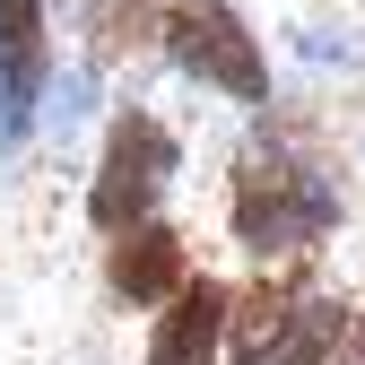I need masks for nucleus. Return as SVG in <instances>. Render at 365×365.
Here are the masks:
<instances>
[{
  "mask_svg": "<svg viewBox=\"0 0 365 365\" xmlns=\"http://www.w3.org/2000/svg\"><path fill=\"white\" fill-rule=\"evenodd\" d=\"M157 43L192 87H209V96L244 105V113H269V53L235 0H165Z\"/></svg>",
  "mask_w": 365,
  "mask_h": 365,
  "instance_id": "3",
  "label": "nucleus"
},
{
  "mask_svg": "<svg viewBox=\"0 0 365 365\" xmlns=\"http://www.w3.org/2000/svg\"><path fill=\"white\" fill-rule=\"evenodd\" d=\"M174 174H182V140H174V122L148 113V105H122L105 122V148H96V174H87V226L113 244L130 235V226H148L157 200L174 192Z\"/></svg>",
  "mask_w": 365,
  "mask_h": 365,
  "instance_id": "2",
  "label": "nucleus"
},
{
  "mask_svg": "<svg viewBox=\"0 0 365 365\" xmlns=\"http://www.w3.org/2000/svg\"><path fill=\"white\" fill-rule=\"evenodd\" d=\"M0 78L26 113L53 96V0H0Z\"/></svg>",
  "mask_w": 365,
  "mask_h": 365,
  "instance_id": "6",
  "label": "nucleus"
},
{
  "mask_svg": "<svg viewBox=\"0 0 365 365\" xmlns=\"http://www.w3.org/2000/svg\"><path fill=\"white\" fill-rule=\"evenodd\" d=\"M356 9H365V0H356Z\"/></svg>",
  "mask_w": 365,
  "mask_h": 365,
  "instance_id": "10",
  "label": "nucleus"
},
{
  "mask_svg": "<svg viewBox=\"0 0 365 365\" xmlns=\"http://www.w3.org/2000/svg\"><path fill=\"white\" fill-rule=\"evenodd\" d=\"M192 279H200L192 244H182V226H165V217H148V226H130V235L105 244V296L122 313H165Z\"/></svg>",
  "mask_w": 365,
  "mask_h": 365,
  "instance_id": "4",
  "label": "nucleus"
},
{
  "mask_svg": "<svg viewBox=\"0 0 365 365\" xmlns=\"http://www.w3.org/2000/svg\"><path fill=\"white\" fill-rule=\"evenodd\" d=\"M226 331H235V287L200 269L165 313H148L140 365H217V356H226Z\"/></svg>",
  "mask_w": 365,
  "mask_h": 365,
  "instance_id": "5",
  "label": "nucleus"
},
{
  "mask_svg": "<svg viewBox=\"0 0 365 365\" xmlns=\"http://www.w3.org/2000/svg\"><path fill=\"white\" fill-rule=\"evenodd\" d=\"M339 365H365V296H356V322H348V356Z\"/></svg>",
  "mask_w": 365,
  "mask_h": 365,
  "instance_id": "9",
  "label": "nucleus"
},
{
  "mask_svg": "<svg viewBox=\"0 0 365 365\" xmlns=\"http://www.w3.org/2000/svg\"><path fill=\"white\" fill-rule=\"evenodd\" d=\"M78 9H87V53H96V61H122L130 53V43H140V35H157V0H78Z\"/></svg>",
  "mask_w": 365,
  "mask_h": 365,
  "instance_id": "7",
  "label": "nucleus"
},
{
  "mask_svg": "<svg viewBox=\"0 0 365 365\" xmlns=\"http://www.w3.org/2000/svg\"><path fill=\"white\" fill-rule=\"evenodd\" d=\"M339 226H348V182H339V165L304 157V148H279V140L252 148V157H235V174H226V235H235L244 261H261V269H304Z\"/></svg>",
  "mask_w": 365,
  "mask_h": 365,
  "instance_id": "1",
  "label": "nucleus"
},
{
  "mask_svg": "<svg viewBox=\"0 0 365 365\" xmlns=\"http://www.w3.org/2000/svg\"><path fill=\"white\" fill-rule=\"evenodd\" d=\"M26 122H35V113H26V105L9 96V78H0V157H9V148L26 140Z\"/></svg>",
  "mask_w": 365,
  "mask_h": 365,
  "instance_id": "8",
  "label": "nucleus"
}]
</instances>
